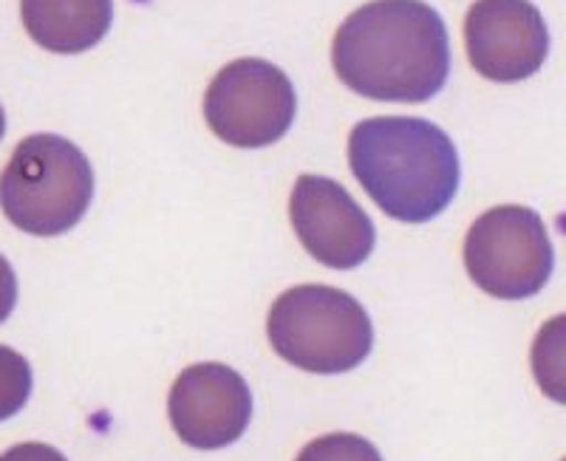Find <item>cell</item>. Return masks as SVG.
<instances>
[{
  "label": "cell",
  "mask_w": 566,
  "mask_h": 461,
  "mask_svg": "<svg viewBox=\"0 0 566 461\" xmlns=\"http://www.w3.org/2000/svg\"><path fill=\"white\" fill-rule=\"evenodd\" d=\"M348 167L374 205L406 224L437 218L462 179L451 136L419 116H374L354 125Z\"/></svg>",
  "instance_id": "obj_2"
},
{
  "label": "cell",
  "mask_w": 566,
  "mask_h": 461,
  "mask_svg": "<svg viewBox=\"0 0 566 461\" xmlns=\"http://www.w3.org/2000/svg\"><path fill=\"white\" fill-rule=\"evenodd\" d=\"M94 170L74 142L57 134L27 136L0 174V210L29 235H63L88 212Z\"/></svg>",
  "instance_id": "obj_3"
},
{
  "label": "cell",
  "mask_w": 566,
  "mask_h": 461,
  "mask_svg": "<svg viewBox=\"0 0 566 461\" xmlns=\"http://www.w3.org/2000/svg\"><path fill=\"white\" fill-rule=\"evenodd\" d=\"M32 397V366L14 348L0 346V422L12 419Z\"/></svg>",
  "instance_id": "obj_11"
},
{
  "label": "cell",
  "mask_w": 566,
  "mask_h": 461,
  "mask_svg": "<svg viewBox=\"0 0 566 461\" xmlns=\"http://www.w3.org/2000/svg\"><path fill=\"white\" fill-rule=\"evenodd\" d=\"M281 359L310 374L352 371L371 354L374 326L357 297L335 286L286 289L266 314Z\"/></svg>",
  "instance_id": "obj_4"
},
{
  "label": "cell",
  "mask_w": 566,
  "mask_h": 461,
  "mask_svg": "<svg viewBox=\"0 0 566 461\" xmlns=\"http://www.w3.org/2000/svg\"><path fill=\"white\" fill-rule=\"evenodd\" d=\"M295 461H382V455L363 436L328 433L306 444Z\"/></svg>",
  "instance_id": "obj_13"
},
{
  "label": "cell",
  "mask_w": 566,
  "mask_h": 461,
  "mask_svg": "<svg viewBox=\"0 0 566 461\" xmlns=\"http://www.w3.org/2000/svg\"><path fill=\"white\" fill-rule=\"evenodd\" d=\"M168 413L181 442L196 450H221L250 428V385L224 363H196L176 377Z\"/></svg>",
  "instance_id": "obj_7"
},
{
  "label": "cell",
  "mask_w": 566,
  "mask_h": 461,
  "mask_svg": "<svg viewBox=\"0 0 566 461\" xmlns=\"http://www.w3.org/2000/svg\"><path fill=\"white\" fill-rule=\"evenodd\" d=\"M7 134V114H3V105H0V139Z\"/></svg>",
  "instance_id": "obj_16"
},
{
  "label": "cell",
  "mask_w": 566,
  "mask_h": 461,
  "mask_svg": "<svg viewBox=\"0 0 566 461\" xmlns=\"http://www.w3.org/2000/svg\"><path fill=\"white\" fill-rule=\"evenodd\" d=\"M290 218L303 250L332 270H354L374 252L377 230L346 187L306 174L295 181Z\"/></svg>",
  "instance_id": "obj_9"
},
{
  "label": "cell",
  "mask_w": 566,
  "mask_h": 461,
  "mask_svg": "<svg viewBox=\"0 0 566 461\" xmlns=\"http://www.w3.org/2000/svg\"><path fill=\"white\" fill-rule=\"evenodd\" d=\"M29 38L45 52H88L108 34L114 0H20Z\"/></svg>",
  "instance_id": "obj_10"
},
{
  "label": "cell",
  "mask_w": 566,
  "mask_h": 461,
  "mask_svg": "<svg viewBox=\"0 0 566 461\" xmlns=\"http://www.w3.org/2000/svg\"><path fill=\"white\" fill-rule=\"evenodd\" d=\"M470 65L493 83H522L549 54L544 14L530 0H476L464 18Z\"/></svg>",
  "instance_id": "obj_8"
},
{
  "label": "cell",
  "mask_w": 566,
  "mask_h": 461,
  "mask_svg": "<svg viewBox=\"0 0 566 461\" xmlns=\"http://www.w3.org/2000/svg\"><path fill=\"white\" fill-rule=\"evenodd\" d=\"M553 241L544 218L522 205H502L470 224L464 266L470 281L499 301L538 295L553 275Z\"/></svg>",
  "instance_id": "obj_5"
},
{
  "label": "cell",
  "mask_w": 566,
  "mask_h": 461,
  "mask_svg": "<svg viewBox=\"0 0 566 461\" xmlns=\"http://www.w3.org/2000/svg\"><path fill=\"white\" fill-rule=\"evenodd\" d=\"M14 303H18V275H14L12 263L0 255V323L12 314Z\"/></svg>",
  "instance_id": "obj_15"
},
{
  "label": "cell",
  "mask_w": 566,
  "mask_h": 461,
  "mask_svg": "<svg viewBox=\"0 0 566 461\" xmlns=\"http://www.w3.org/2000/svg\"><path fill=\"white\" fill-rule=\"evenodd\" d=\"M337 77L377 103H428L448 83V29L424 0H371L340 23L332 43Z\"/></svg>",
  "instance_id": "obj_1"
},
{
  "label": "cell",
  "mask_w": 566,
  "mask_h": 461,
  "mask_svg": "<svg viewBox=\"0 0 566 461\" xmlns=\"http://www.w3.org/2000/svg\"><path fill=\"white\" fill-rule=\"evenodd\" d=\"M0 461H69L57 448L43 442H23L0 453Z\"/></svg>",
  "instance_id": "obj_14"
},
{
  "label": "cell",
  "mask_w": 566,
  "mask_h": 461,
  "mask_svg": "<svg viewBox=\"0 0 566 461\" xmlns=\"http://www.w3.org/2000/svg\"><path fill=\"white\" fill-rule=\"evenodd\" d=\"M560 326L564 321L555 317L547 328H541L538 343H535V377H538L541 388L555 399V402H564V391H560V383H564V346H560Z\"/></svg>",
  "instance_id": "obj_12"
},
{
  "label": "cell",
  "mask_w": 566,
  "mask_h": 461,
  "mask_svg": "<svg viewBox=\"0 0 566 461\" xmlns=\"http://www.w3.org/2000/svg\"><path fill=\"white\" fill-rule=\"evenodd\" d=\"M297 96L286 71L258 57L232 60L205 94L207 125L232 148H266L290 134Z\"/></svg>",
  "instance_id": "obj_6"
}]
</instances>
